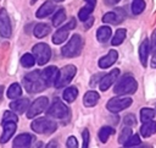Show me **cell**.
<instances>
[{"label": "cell", "mask_w": 156, "mask_h": 148, "mask_svg": "<svg viewBox=\"0 0 156 148\" xmlns=\"http://www.w3.org/2000/svg\"><path fill=\"white\" fill-rule=\"evenodd\" d=\"M23 86H24L26 91L29 93H38L46 88V86L41 78V73L38 70L32 71L23 77Z\"/></svg>", "instance_id": "6da1fadb"}, {"label": "cell", "mask_w": 156, "mask_h": 148, "mask_svg": "<svg viewBox=\"0 0 156 148\" xmlns=\"http://www.w3.org/2000/svg\"><path fill=\"white\" fill-rule=\"evenodd\" d=\"M83 48V40L82 37L79 34H73L71 37V39L68 40V43H66L62 49H61V54L65 57H76L80 54Z\"/></svg>", "instance_id": "7a4b0ae2"}, {"label": "cell", "mask_w": 156, "mask_h": 148, "mask_svg": "<svg viewBox=\"0 0 156 148\" xmlns=\"http://www.w3.org/2000/svg\"><path fill=\"white\" fill-rule=\"evenodd\" d=\"M136 88H138V83L134 80V77H132V76H124L122 80H119L116 83V86L113 88V92L117 95H127V94L135 93L136 92Z\"/></svg>", "instance_id": "3957f363"}, {"label": "cell", "mask_w": 156, "mask_h": 148, "mask_svg": "<svg viewBox=\"0 0 156 148\" xmlns=\"http://www.w3.org/2000/svg\"><path fill=\"white\" fill-rule=\"evenodd\" d=\"M46 114H48V116H51L54 119H58V120H62V121L69 120V109L60 99H55L52 102V104L48 109Z\"/></svg>", "instance_id": "277c9868"}, {"label": "cell", "mask_w": 156, "mask_h": 148, "mask_svg": "<svg viewBox=\"0 0 156 148\" xmlns=\"http://www.w3.org/2000/svg\"><path fill=\"white\" fill-rule=\"evenodd\" d=\"M32 130L37 133H41V135H50L52 132L56 131L57 128V124L50 119L46 117H39L37 120H34L30 125Z\"/></svg>", "instance_id": "5b68a950"}, {"label": "cell", "mask_w": 156, "mask_h": 148, "mask_svg": "<svg viewBox=\"0 0 156 148\" xmlns=\"http://www.w3.org/2000/svg\"><path fill=\"white\" fill-rule=\"evenodd\" d=\"M76 72H77V67L76 66H73V65L63 66L58 71V75H57V78H56V82H55L54 86L56 88H62V87L67 86L73 80V77L76 76Z\"/></svg>", "instance_id": "8992f818"}, {"label": "cell", "mask_w": 156, "mask_h": 148, "mask_svg": "<svg viewBox=\"0 0 156 148\" xmlns=\"http://www.w3.org/2000/svg\"><path fill=\"white\" fill-rule=\"evenodd\" d=\"M32 51H33V56L35 59V62H38L39 65H45L50 60L51 49L45 43H38V44H35L33 46Z\"/></svg>", "instance_id": "52a82bcc"}, {"label": "cell", "mask_w": 156, "mask_h": 148, "mask_svg": "<svg viewBox=\"0 0 156 148\" xmlns=\"http://www.w3.org/2000/svg\"><path fill=\"white\" fill-rule=\"evenodd\" d=\"M132 99L130 98H123V97H115V98H111L107 104H106V108L108 111L116 114V113H119L127 108H129L132 105Z\"/></svg>", "instance_id": "ba28073f"}, {"label": "cell", "mask_w": 156, "mask_h": 148, "mask_svg": "<svg viewBox=\"0 0 156 148\" xmlns=\"http://www.w3.org/2000/svg\"><path fill=\"white\" fill-rule=\"evenodd\" d=\"M49 105V99L46 97H39L38 99H35L30 106H28L27 109V117L28 119H33L34 116L41 114Z\"/></svg>", "instance_id": "9c48e42d"}, {"label": "cell", "mask_w": 156, "mask_h": 148, "mask_svg": "<svg viewBox=\"0 0 156 148\" xmlns=\"http://www.w3.org/2000/svg\"><path fill=\"white\" fill-rule=\"evenodd\" d=\"M12 33L11 22L9 18V15L5 9L0 10V35L4 38H10Z\"/></svg>", "instance_id": "30bf717a"}, {"label": "cell", "mask_w": 156, "mask_h": 148, "mask_svg": "<svg viewBox=\"0 0 156 148\" xmlns=\"http://www.w3.org/2000/svg\"><path fill=\"white\" fill-rule=\"evenodd\" d=\"M41 73V78L45 83L46 87H51L55 84L57 75H58V70L56 66H49L46 68H44V71H40Z\"/></svg>", "instance_id": "8fae6325"}, {"label": "cell", "mask_w": 156, "mask_h": 148, "mask_svg": "<svg viewBox=\"0 0 156 148\" xmlns=\"http://www.w3.org/2000/svg\"><path fill=\"white\" fill-rule=\"evenodd\" d=\"M118 75H119V70H118V68H113L111 72H108L106 76H104V77L100 80V82H99V88H100V91H107V89L116 82Z\"/></svg>", "instance_id": "7c38bea8"}, {"label": "cell", "mask_w": 156, "mask_h": 148, "mask_svg": "<svg viewBox=\"0 0 156 148\" xmlns=\"http://www.w3.org/2000/svg\"><path fill=\"white\" fill-rule=\"evenodd\" d=\"M33 142V136L29 133H21L18 135L12 143V148H30Z\"/></svg>", "instance_id": "4fadbf2b"}, {"label": "cell", "mask_w": 156, "mask_h": 148, "mask_svg": "<svg viewBox=\"0 0 156 148\" xmlns=\"http://www.w3.org/2000/svg\"><path fill=\"white\" fill-rule=\"evenodd\" d=\"M2 124V127H4V131L0 136V143H6L15 133L16 131V122H12V121H7V122H1Z\"/></svg>", "instance_id": "5bb4252c"}, {"label": "cell", "mask_w": 156, "mask_h": 148, "mask_svg": "<svg viewBox=\"0 0 156 148\" xmlns=\"http://www.w3.org/2000/svg\"><path fill=\"white\" fill-rule=\"evenodd\" d=\"M117 59H118V53L116 50H110L105 56H102L99 60V66H100V68H107V67L112 66Z\"/></svg>", "instance_id": "9a60e30c"}, {"label": "cell", "mask_w": 156, "mask_h": 148, "mask_svg": "<svg viewBox=\"0 0 156 148\" xmlns=\"http://www.w3.org/2000/svg\"><path fill=\"white\" fill-rule=\"evenodd\" d=\"M29 106V100L27 98H22V99H17L15 102H11L10 103V108L17 113V114H23L24 111H27Z\"/></svg>", "instance_id": "2e32d148"}, {"label": "cell", "mask_w": 156, "mask_h": 148, "mask_svg": "<svg viewBox=\"0 0 156 148\" xmlns=\"http://www.w3.org/2000/svg\"><path fill=\"white\" fill-rule=\"evenodd\" d=\"M54 10H55V4H54L52 1H45V2L38 9V11H37L35 15H37L38 18H44V17L49 16L50 13H52Z\"/></svg>", "instance_id": "e0dca14e"}, {"label": "cell", "mask_w": 156, "mask_h": 148, "mask_svg": "<svg viewBox=\"0 0 156 148\" xmlns=\"http://www.w3.org/2000/svg\"><path fill=\"white\" fill-rule=\"evenodd\" d=\"M154 133H156V121H152V120L146 121L140 127V135L145 138L152 136Z\"/></svg>", "instance_id": "ac0fdd59"}, {"label": "cell", "mask_w": 156, "mask_h": 148, "mask_svg": "<svg viewBox=\"0 0 156 148\" xmlns=\"http://www.w3.org/2000/svg\"><path fill=\"white\" fill-rule=\"evenodd\" d=\"M149 51H150L149 40H147V39H144V40L140 43V46H139V59H140V62H141L143 66H146Z\"/></svg>", "instance_id": "d6986e66"}, {"label": "cell", "mask_w": 156, "mask_h": 148, "mask_svg": "<svg viewBox=\"0 0 156 148\" xmlns=\"http://www.w3.org/2000/svg\"><path fill=\"white\" fill-rule=\"evenodd\" d=\"M99 99H100V95H99L98 92L89 91V92H87V93L84 94V97H83V103H84L85 106L91 108V106H94V105L98 104Z\"/></svg>", "instance_id": "ffe728a7"}, {"label": "cell", "mask_w": 156, "mask_h": 148, "mask_svg": "<svg viewBox=\"0 0 156 148\" xmlns=\"http://www.w3.org/2000/svg\"><path fill=\"white\" fill-rule=\"evenodd\" d=\"M68 32H69V29L65 26V27H61V28H58L55 33H54V35H52V43L54 44H61V43H63L66 39H67V37H68Z\"/></svg>", "instance_id": "44dd1931"}, {"label": "cell", "mask_w": 156, "mask_h": 148, "mask_svg": "<svg viewBox=\"0 0 156 148\" xmlns=\"http://www.w3.org/2000/svg\"><path fill=\"white\" fill-rule=\"evenodd\" d=\"M124 16L123 15H119L117 12H107L102 17V22L104 23H110V24H118L123 21Z\"/></svg>", "instance_id": "7402d4cb"}, {"label": "cell", "mask_w": 156, "mask_h": 148, "mask_svg": "<svg viewBox=\"0 0 156 148\" xmlns=\"http://www.w3.org/2000/svg\"><path fill=\"white\" fill-rule=\"evenodd\" d=\"M50 31H51V28H50L49 24H46V23H38L34 27L33 33H34V35L37 38H44L45 35H48L50 33Z\"/></svg>", "instance_id": "603a6c76"}, {"label": "cell", "mask_w": 156, "mask_h": 148, "mask_svg": "<svg viewBox=\"0 0 156 148\" xmlns=\"http://www.w3.org/2000/svg\"><path fill=\"white\" fill-rule=\"evenodd\" d=\"M111 37V28L107 27V26H102L98 29L96 32V39L100 42V43H105L110 39Z\"/></svg>", "instance_id": "cb8c5ba5"}, {"label": "cell", "mask_w": 156, "mask_h": 148, "mask_svg": "<svg viewBox=\"0 0 156 148\" xmlns=\"http://www.w3.org/2000/svg\"><path fill=\"white\" fill-rule=\"evenodd\" d=\"M77 95H78V89H77L76 87H73V86L67 87V88L63 91V94H62L63 99H65L66 102H68V103L74 102L76 98H77Z\"/></svg>", "instance_id": "d4e9b609"}, {"label": "cell", "mask_w": 156, "mask_h": 148, "mask_svg": "<svg viewBox=\"0 0 156 148\" xmlns=\"http://www.w3.org/2000/svg\"><path fill=\"white\" fill-rule=\"evenodd\" d=\"M115 133V130L110 126H104L100 128L99 131V139L102 142V143H106L108 141V138L111 137V135Z\"/></svg>", "instance_id": "484cf974"}, {"label": "cell", "mask_w": 156, "mask_h": 148, "mask_svg": "<svg viewBox=\"0 0 156 148\" xmlns=\"http://www.w3.org/2000/svg\"><path fill=\"white\" fill-rule=\"evenodd\" d=\"M6 94H7V97H9L10 99H16V98L21 97V94H22V88H21V86H20L18 83H12V84L9 87Z\"/></svg>", "instance_id": "4316f807"}, {"label": "cell", "mask_w": 156, "mask_h": 148, "mask_svg": "<svg viewBox=\"0 0 156 148\" xmlns=\"http://www.w3.org/2000/svg\"><path fill=\"white\" fill-rule=\"evenodd\" d=\"M126 34H127V31H126L124 28H119V29H117L116 33H115V35H113V38H112L111 44L115 45V46L122 44L123 40H124V38H126Z\"/></svg>", "instance_id": "83f0119b"}, {"label": "cell", "mask_w": 156, "mask_h": 148, "mask_svg": "<svg viewBox=\"0 0 156 148\" xmlns=\"http://www.w3.org/2000/svg\"><path fill=\"white\" fill-rule=\"evenodd\" d=\"M93 10H94V7L87 4V6H84V7H82V9L79 10V12H78V18H79L80 21H87V20L90 17V13L93 12Z\"/></svg>", "instance_id": "f1b7e54d"}, {"label": "cell", "mask_w": 156, "mask_h": 148, "mask_svg": "<svg viewBox=\"0 0 156 148\" xmlns=\"http://www.w3.org/2000/svg\"><path fill=\"white\" fill-rule=\"evenodd\" d=\"M65 20H66V12L63 9H60V10H57V12L52 17V24L55 27H58Z\"/></svg>", "instance_id": "f546056e"}, {"label": "cell", "mask_w": 156, "mask_h": 148, "mask_svg": "<svg viewBox=\"0 0 156 148\" xmlns=\"http://www.w3.org/2000/svg\"><path fill=\"white\" fill-rule=\"evenodd\" d=\"M154 116H155V111L152 109H150V108H143L140 110V120L143 122H146V121L152 120Z\"/></svg>", "instance_id": "4dcf8cb0"}, {"label": "cell", "mask_w": 156, "mask_h": 148, "mask_svg": "<svg viewBox=\"0 0 156 148\" xmlns=\"http://www.w3.org/2000/svg\"><path fill=\"white\" fill-rule=\"evenodd\" d=\"M145 9V1L144 0H133L132 2V12L134 15H139Z\"/></svg>", "instance_id": "1f68e13d"}, {"label": "cell", "mask_w": 156, "mask_h": 148, "mask_svg": "<svg viewBox=\"0 0 156 148\" xmlns=\"http://www.w3.org/2000/svg\"><path fill=\"white\" fill-rule=\"evenodd\" d=\"M21 64L24 67H32L35 64V59H34V56L32 54H24L21 57Z\"/></svg>", "instance_id": "d6a6232c"}, {"label": "cell", "mask_w": 156, "mask_h": 148, "mask_svg": "<svg viewBox=\"0 0 156 148\" xmlns=\"http://www.w3.org/2000/svg\"><path fill=\"white\" fill-rule=\"evenodd\" d=\"M130 136H132V130H130V127L126 126V127L121 131V133H119V136H118V142H119L121 144H124V142H126Z\"/></svg>", "instance_id": "836d02e7"}, {"label": "cell", "mask_w": 156, "mask_h": 148, "mask_svg": "<svg viewBox=\"0 0 156 148\" xmlns=\"http://www.w3.org/2000/svg\"><path fill=\"white\" fill-rule=\"evenodd\" d=\"M140 143V137L138 135H134V136H130L126 142H124V147L126 148H130V147H135Z\"/></svg>", "instance_id": "e575fe53"}, {"label": "cell", "mask_w": 156, "mask_h": 148, "mask_svg": "<svg viewBox=\"0 0 156 148\" xmlns=\"http://www.w3.org/2000/svg\"><path fill=\"white\" fill-rule=\"evenodd\" d=\"M7 121H12V122H17V115L13 111H5L2 115V122H7Z\"/></svg>", "instance_id": "d590c367"}, {"label": "cell", "mask_w": 156, "mask_h": 148, "mask_svg": "<svg viewBox=\"0 0 156 148\" xmlns=\"http://www.w3.org/2000/svg\"><path fill=\"white\" fill-rule=\"evenodd\" d=\"M82 138H83V146L82 148H89V141H90V133L88 128H84L82 132Z\"/></svg>", "instance_id": "8d00e7d4"}, {"label": "cell", "mask_w": 156, "mask_h": 148, "mask_svg": "<svg viewBox=\"0 0 156 148\" xmlns=\"http://www.w3.org/2000/svg\"><path fill=\"white\" fill-rule=\"evenodd\" d=\"M66 147H67V148H78V142H77V138H76L74 136H69V137L67 138Z\"/></svg>", "instance_id": "74e56055"}, {"label": "cell", "mask_w": 156, "mask_h": 148, "mask_svg": "<svg viewBox=\"0 0 156 148\" xmlns=\"http://www.w3.org/2000/svg\"><path fill=\"white\" fill-rule=\"evenodd\" d=\"M135 116L133 115V114H128L126 117H124V124H126V126H128V127H130V126H133L134 124H135Z\"/></svg>", "instance_id": "f35d334b"}, {"label": "cell", "mask_w": 156, "mask_h": 148, "mask_svg": "<svg viewBox=\"0 0 156 148\" xmlns=\"http://www.w3.org/2000/svg\"><path fill=\"white\" fill-rule=\"evenodd\" d=\"M150 45V51L151 53H156V29L152 32V35H151V42L149 43Z\"/></svg>", "instance_id": "ab89813d"}, {"label": "cell", "mask_w": 156, "mask_h": 148, "mask_svg": "<svg viewBox=\"0 0 156 148\" xmlns=\"http://www.w3.org/2000/svg\"><path fill=\"white\" fill-rule=\"evenodd\" d=\"M105 1V4L106 5H108V6H112V5H116L118 1H121V0H104Z\"/></svg>", "instance_id": "60d3db41"}, {"label": "cell", "mask_w": 156, "mask_h": 148, "mask_svg": "<svg viewBox=\"0 0 156 148\" xmlns=\"http://www.w3.org/2000/svg\"><path fill=\"white\" fill-rule=\"evenodd\" d=\"M151 66L155 68L156 67V53L154 54V56H152V60H151Z\"/></svg>", "instance_id": "b9f144b4"}, {"label": "cell", "mask_w": 156, "mask_h": 148, "mask_svg": "<svg viewBox=\"0 0 156 148\" xmlns=\"http://www.w3.org/2000/svg\"><path fill=\"white\" fill-rule=\"evenodd\" d=\"M87 1V4L88 5H90V6H93V7H95V4H96V0H85Z\"/></svg>", "instance_id": "7bdbcfd3"}, {"label": "cell", "mask_w": 156, "mask_h": 148, "mask_svg": "<svg viewBox=\"0 0 156 148\" xmlns=\"http://www.w3.org/2000/svg\"><path fill=\"white\" fill-rule=\"evenodd\" d=\"M55 1H62V0H55Z\"/></svg>", "instance_id": "ee69618b"}]
</instances>
